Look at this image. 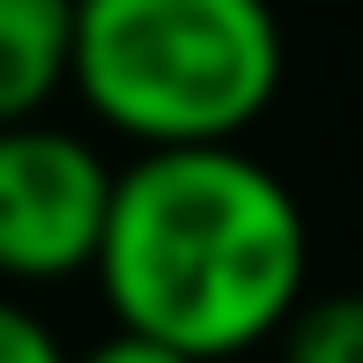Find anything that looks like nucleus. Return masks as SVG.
Returning a JSON list of instances; mask_svg holds the SVG:
<instances>
[{"label": "nucleus", "instance_id": "1", "mask_svg": "<svg viewBox=\"0 0 363 363\" xmlns=\"http://www.w3.org/2000/svg\"><path fill=\"white\" fill-rule=\"evenodd\" d=\"M96 289L126 334L193 363L245 356L282 334L311 289V223L282 171L245 141L134 148L111 171Z\"/></svg>", "mask_w": 363, "mask_h": 363}, {"label": "nucleus", "instance_id": "2", "mask_svg": "<svg viewBox=\"0 0 363 363\" xmlns=\"http://www.w3.org/2000/svg\"><path fill=\"white\" fill-rule=\"evenodd\" d=\"M274 0H74V82L134 148L245 141L282 96Z\"/></svg>", "mask_w": 363, "mask_h": 363}, {"label": "nucleus", "instance_id": "3", "mask_svg": "<svg viewBox=\"0 0 363 363\" xmlns=\"http://www.w3.org/2000/svg\"><path fill=\"white\" fill-rule=\"evenodd\" d=\"M111 216V163L52 119L0 126V282L45 289L96 267Z\"/></svg>", "mask_w": 363, "mask_h": 363}, {"label": "nucleus", "instance_id": "4", "mask_svg": "<svg viewBox=\"0 0 363 363\" xmlns=\"http://www.w3.org/2000/svg\"><path fill=\"white\" fill-rule=\"evenodd\" d=\"M74 82V0H0V126L45 119Z\"/></svg>", "mask_w": 363, "mask_h": 363}, {"label": "nucleus", "instance_id": "5", "mask_svg": "<svg viewBox=\"0 0 363 363\" xmlns=\"http://www.w3.org/2000/svg\"><path fill=\"white\" fill-rule=\"evenodd\" d=\"M274 349L282 363H363V289H304Z\"/></svg>", "mask_w": 363, "mask_h": 363}, {"label": "nucleus", "instance_id": "6", "mask_svg": "<svg viewBox=\"0 0 363 363\" xmlns=\"http://www.w3.org/2000/svg\"><path fill=\"white\" fill-rule=\"evenodd\" d=\"M0 363H74V356L60 349V334L23 304V296L0 289Z\"/></svg>", "mask_w": 363, "mask_h": 363}, {"label": "nucleus", "instance_id": "7", "mask_svg": "<svg viewBox=\"0 0 363 363\" xmlns=\"http://www.w3.org/2000/svg\"><path fill=\"white\" fill-rule=\"evenodd\" d=\"M74 363H193V356H178V349H163V341H148V334H111V341H96V349H82Z\"/></svg>", "mask_w": 363, "mask_h": 363}]
</instances>
